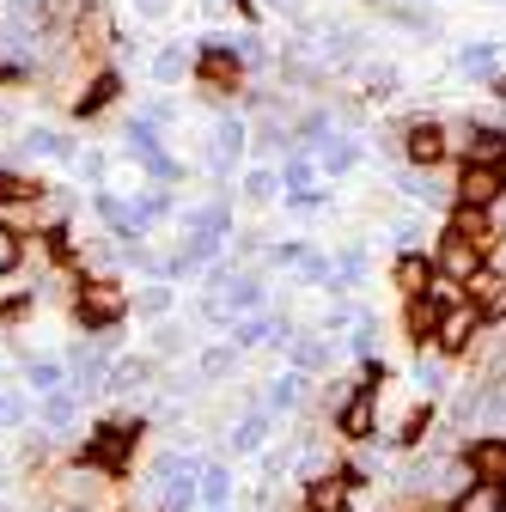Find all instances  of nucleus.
Listing matches in <instances>:
<instances>
[{
    "mask_svg": "<svg viewBox=\"0 0 506 512\" xmlns=\"http://www.w3.org/2000/svg\"><path fill=\"white\" fill-rule=\"evenodd\" d=\"M238 159H244V116H220L208 135V165L226 177V171H238Z\"/></svg>",
    "mask_w": 506,
    "mask_h": 512,
    "instance_id": "2eb2a0df",
    "label": "nucleus"
},
{
    "mask_svg": "<svg viewBox=\"0 0 506 512\" xmlns=\"http://www.w3.org/2000/svg\"><path fill=\"white\" fill-rule=\"evenodd\" d=\"M446 232H458V238H470V244H482V250H494L500 238H494V226H488V214L482 208H446Z\"/></svg>",
    "mask_w": 506,
    "mask_h": 512,
    "instance_id": "4be33fe9",
    "label": "nucleus"
},
{
    "mask_svg": "<svg viewBox=\"0 0 506 512\" xmlns=\"http://www.w3.org/2000/svg\"><path fill=\"white\" fill-rule=\"evenodd\" d=\"M116 92H122V74H98V80L86 86V98L74 104V116H98V110H104V104H110Z\"/></svg>",
    "mask_w": 506,
    "mask_h": 512,
    "instance_id": "7c9ffc66",
    "label": "nucleus"
},
{
    "mask_svg": "<svg viewBox=\"0 0 506 512\" xmlns=\"http://www.w3.org/2000/svg\"><path fill=\"white\" fill-rule=\"evenodd\" d=\"M177 74H189V49H177V43H171V49H159V55H153V80H177Z\"/></svg>",
    "mask_w": 506,
    "mask_h": 512,
    "instance_id": "f704fd0d",
    "label": "nucleus"
},
{
    "mask_svg": "<svg viewBox=\"0 0 506 512\" xmlns=\"http://www.w3.org/2000/svg\"><path fill=\"white\" fill-rule=\"evenodd\" d=\"M500 153H506V128H488V122L464 128V165H500Z\"/></svg>",
    "mask_w": 506,
    "mask_h": 512,
    "instance_id": "f3484780",
    "label": "nucleus"
},
{
    "mask_svg": "<svg viewBox=\"0 0 506 512\" xmlns=\"http://www.w3.org/2000/svg\"><path fill=\"white\" fill-rule=\"evenodd\" d=\"M494 171H500V189H506V153H500V165H494Z\"/></svg>",
    "mask_w": 506,
    "mask_h": 512,
    "instance_id": "09e8293b",
    "label": "nucleus"
},
{
    "mask_svg": "<svg viewBox=\"0 0 506 512\" xmlns=\"http://www.w3.org/2000/svg\"><path fill=\"white\" fill-rule=\"evenodd\" d=\"M196 74H202L208 92H238L244 61H238V49H232L226 37H214V43H202V55H196Z\"/></svg>",
    "mask_w": 506,
    "mask_h": 512,
    "instance_id": "0eeeda50",
    "label": "nucleus"
},
{
    "mask_svg": "<svg viewBox=\"0 0 506 512\" xmlns=\"http://www.w3.org/2000/svg\"><path fill=\"white\" fill-rule=\"evenodd\" d=\"M232 360H238V348H208V354H202V372L220 378V372H232Z\"/></svg>",
    "mask_w": 506,
    "mask_h": 512,
    "instance_id": "79ce46f5",
    "label": "nucleus"
},
{
    "mask_svg": "<svg viewBox=\"0 0 506 512\" xmlns=\"http://www.w3.org/2000/svg\"><path fill=\"white\" fill-rule=\"evenodd\" d=\"M25 153H74V141H61L55 128H31V135H25Z\"/></svg>",
    "mask_w": 506,
    "mask_h": 512,
    "instance_id": "e433bc0d",
    "label": "nucleus"
},
{
    "mask_svg": "<svg viewBox=\"0 0 506 512\" xmlns=\"http://www.w3.org/2000/svg\"><path fill=\"white\" fill-rule=\"evenodd\" d=\"M488 226H494V238H500V244H506V196H500V202H494V208H488Z\"/></svg>",
    "mask_w": 506,
    "mask_h": 512,
    "instance_id": "c03bdc74",
    "label": "nucleus"
},
{
    "mask_svg": "<svg viewBox=\"0 0 506 512\" xmlns=\"http://www.w3.org/2000/svg\"><path fill=\"white\" fill-rule=\"evenodd\" d=\"M287 342V317H244L232 348H281Z\"/></svg>",
    "mask_w": 506,
    "mask_h": 512,
    "instance_id": "aec40b11",
    "label": "nucleus"
},
{
    "mask_svg": "<svg viewBox=\"0 0 506 512\" xmlns=\"http://www.w3.org/2000/svg\"><path fill=\"white\" fill-rule=\"evenodd\" d=\"M318 165H324V171H336V177H342V171H354V165H360V141L348 135V128H336V135L324 141V153H318Z\"/></svg>",
    "mask_w": 506,
    "mask_h": 512,
    "instance_id": "bb28decb",
    "label": "nucleus"
},
{
    "mask_svg": "<svg viewBox=\"0 0 506 512\" xmlns=\"http://www.w3.org/2000/svg\"><path fill=\"white\" fill-rule=\"evenodd\" d=\"M19 256H25V238H19L13 226H0V275L19 269Z\"/></svg>",
    "mask_w": 506,
    "mask_h": 512,
    "instance_id": "4c0bfd02",
    "label": "nucleus"
},
{
    "mask_svg": "<svg viewBox=\"0 0 506 512\" xmlns=\"http://www.w3.org/2000/svg\"><path fill=\"white\" fill-rule=\"evenodd\" d=\"M494 61H500V43H470V49L458 55V74H464V80H494V74H500Z\"/></svg>",
    "mask_w": 506,
    "mask_h": 512,
    "instance_id": "cd10ccee",
    "label": "nucleus"
},
{
    "mask_svg": "<svg viewBox=\"0 0 506 512\" xmlns=\"http://www.w3.org/2000/svg\"><path fill=\"white\" fill-rule=\"evenodd\" d=\"M196 500H202L208 512H232V470H226V464H202Z\"/></svg>",
    "mask_w": 506,
    "mask_h": 512,
    "instance_id": "5701e85b",
    "label": "nucleus"
},
{
    "mask_svg": "<svg viewBox=\"0 0 506 512\" xmlns=\"http://www.w3.org/2000/svg\"><path fill=\"white\" fill-rule=\"evenodd\" d=\"M421 512H452V500H427V506H421Z\"/></svg>",
    "mask_w": 506,
    "mask_h": 512,
    "instance_id": "de8ad7c7",
    "label": "nucleus"
},
{
    "mask_svg": "<svg viewBox=\"0 0 506 512\" xmlns=\"http://www.w3.org/2000/svg\"><path fill=\"white\" fill-rule=\"evenodd\" d=\"M25 378H31V391H68V366H61V360H31L25 366Z\"/></svg>",
    "mask_w": 506,
    "mask_h": 512,
    "instance_id": "2f4dec72",
    "label": "nucleus"
},
{
    "mask_svg": "<svg viewBox=\"0 0 506 512\" xmlns=\"http://www.w3.org/2000/svg\"><path fill=\"white\" fill-rule=\"evenodd\" d=\"M281 189L293 196V208H311V202H318V159H311V153H293L287 171H281Z\"/></svg>",
    "mask_w": 506,
    "mask_h": 512,
    "instance_id": "dca6fc26",
    "label": "nucleus"
},
{
    "mask_svg": "<svg viewBox=\"0 0 506 512\" xmlns=\"http://www.w3.org/2000/svg\"><path fill=\"white\" fill-rule=\"evenodd\" d=\"M244 196H250V202H275V196H281V171H269V165L244 171Z\"/></svg>",
    "mask_w": 506,
    "mask_h": 512,
    "instance_id": "473e14b6",
    "label": "nucleus"
},
{
    "mask_svg": "<svg viewBox=\"0 0 506 512\" xmlns=\"http://www.w3.org/2000/svg\"><path fill=\"white\" fill-rule=\"evenodd\" d=\"M348 348H354L360 360H372V348H378V324H372V317H360V324H354V336H348Z\"/></svg>",
    "mask_w": 506,
    "mask_h": 512,
    "instance_id": "ea45409f",
    "label": "nucleus"
},
{
    "mask_svg": "<svg viewBox=\"0 0 506 512\" xmlns=\"http://www.w3.org/2000/svg\"><path fill=\"white\" fill-rule=\"evenodd\" d=\"M488 92H494V98H500V104H506V68H500V74H494V80H488Z\"/></svg>",
    "mask_w": 506,
    "mask_h": 512,
    "instance_id": "49530a36",
    "label": "nucleus"
},
{
    "mask_svg": "<svg viewBox=\"0 0 506 512\" xmlns=\"http://www.w3.org/2000/svg\"><path fill=\"white\" fill-rule=\"evenodd\" d=\"M482 330H488V317L464 299V305H452V311H446V324H439L433 354H439V360H464V354L476 348V336H482Z\"/></svg>",
    "mask_w": 506,
    "mask_h": 512,
    "instance_id": "39448f33",
    "label": "nucleus"
},
{
    "mask_svg": "<svg viewBox=\"0 0 506 512\" xmlns=\"http://www.w3.org/2000/svg\"><path fill=\"white\" fill-rule=\"evenodd\" d=\"M25 415H31V403H25L19 391H0V427H19Z\"/></svg>",
    "mask_w": 506,
    "mask_h": 512,
    "instance_id": "a19ab883",
    "label": "nucleus"
},
{
    "mask_svg": "<svg viewBox=\"0 0 506 512\" xmlns=\"http://www.w3.org/2000/svg\"><path fill=\"white\" fill-rule=\"evenodd\" d=\"M464 299H470V305H476V311L488 317V324H494V317L506 311V275H494V269H482V275H476V281L464 287Z\"/></svg>",
    "mask_w": 506,
    "mask_h": 512,
    "instance_id": "6ab92c4d",
    "label": "nucleus"
},
{
    "mask_svg": "<svg viewBox=\"0 0 506 512\" xmlns=\"http://www.w3.org/2000/svg\"><path fill=\"white\" fill-rule=\"evenodd\" d=\"M458 470L470 482H500L506 488V433H476L458 445Z\"/></svg>",
    "mask_w": 506,
    "mask_h": 512,
    "instance_id": "20e7f679",
    "label": "nucleus"
},
{
    "mask_svg": "<svg viewBox=\"0 0 506 512\" xmlns=\"http://www.w3.org/2000/svg\"><path fill=\"white\" fill-rule=\"evenodd\" d=\"M433 256H421V250H397V263H391V287L403 293V299H427L433 293Z\"/></svg>",
    "mask_w": 506,
    "mask_h": 512,
    "instance_id": "ddd939ff",
    "label": "nucleus"
},
{
    "mask_svg": "<svg viewBox=\"0 0 506 512\" xmlns=\"http://www.w3.org/2000/svg\"><path fill=\"white\" fill-rule=\"evenodd\" d=\"M336 433H342L348 445H372V439H378V391H354V397L342 403V415H336Z\"/></svg>",
    "mask_w": 506,
    "mask_h": 512,
    "instance_id": "9d476101",
    "label": "nucleus"
},
{
    "mask_svg": "<svg viewBox=\"0 0 506 512\" xmlns=\"http://www.w3.org/2000/svg\"><path fill=\"white\" fill-rule=\"evenodd\" d=\"M141 311H147V317L171 311V287H147V293H141Z\"/></svg>",
    "mask_w": 506,
    "mask_h": 512,
    "instance_id": "37998d69",
    "label": "nucleus"
},
{
    "mask_svg": "<svg viewBox=\"0 0 506 512\" xmlns=\"http://www.w3.org/2000/svg\"><path fill=\"white\" fill-rule=\"evenodd\" d=\"M269 433H275V415H269L263 403H257V409H244V415L232 421V452H263Z\"/></svg>",
    "mask_w": 506,
    "mask_h": 512,
    "instance_id": "a211bd4d",
    "label": "nucleus"
},
{
    "mask_svg": "<svg viewBox=\"0 0 506 512\" xmlns=\"http://www.w3.org/2000/svg\"><path fill=\"white\" fill-rule=\"evenodd\" d=\"M403 153H409V165L433 171V165L452 159V135H446L439 122H409V128H403Z\"/></svg>",
    "mask_w": 506,
    "mask_h": 512,
    "instance_id": "6e6552de",
    "label": "nucleus"
},
{
    "mask_svg": "<svg viewBox=\"0 0 506 512\" xmlns=\"http://www.w3.org/2000/svg\"><path fill=\"white\" fill-rule=\"evenodd\" d=\"M439 324H446V305L433 293L427 299H403V342L409 348H433L439 342Z\"/></svg>",
    "mask_w": 506,
    "mask_h": 512,
    "instance_id": "9b49d317",
    "label": "nucleus"
},
{
    "mask_svg": "<svg viewBox=\"0 0 506 512\" xmlns=\"http://www.w3.org/2000/svg\"><path fill=\"white\" fill-rule=\"evenodd\" d=\"M147 378H153V360H147V354H129V360L110 366V391H141Z\"/></svg>",
    "mask_w": 506,
    "mask_h": 512,
    "instance_id": "c85d7f7f",
    "label": "nucleus"
},
{
    "mask_svg": "<svg viewBox=\"0 0 506 512\" xmlns=\"http://www.w3.org/2000/svg\"><path fill=\"white\" fill-rule=\"evenodd\" d=\"M74 317H80V330H110L122 317V287L116 281H86L80 299H74Z\"/></svg>",
    "mask_w": 506,
    "mask_h": 512,
    "instance_id": "423d86ee",
    "label": "nucleus"
},
{
    "mask_svg": "<svg viewBox=\"0 0 506 512\" xmlns=\"http://www.w3.org/2000/svg\"><path fill=\"white\" fill-rule=\"evenodd\" d=\"M427 427H433V403H415V409L397 421V433H391V452H421V445H427Z\"/></svg>",
    "mask_w": 506,
    "mask_h": 512,
    "instance_id": "393cba45",
    "label": "nucleus"
},
{
    "mask_svg": "<svg viewBox=\"0 0 506 512\" xmlns=\"http://www.w3.org/2000/svg\"><path fill=\"white\" fill-rule=\"evenodd\" d=\"M305 403V372L293 366V372H281V378H269V391H263V409L269 415H293Z\"/></svg>",
    "mask_w": 506,
    "mask_h": 512,
    "instance_id": "412c9836",
    "label": "nucleus"
},
{
    "mask_svg": "<svg viewBox=\"0 0 506 512\" xmlns=\"http://www.w3.org/2000/svg\"><path fill=\"white\" fill-rule=\"evenodd\" d=\"M452 512H506V488L500 482H464L452 494Z\"/></svg>",
    "mask_w": 506,
    "mask_h": 512,
    "instance_id": "b1692460",
    "label": "nucleus"
},
{
    "mask_svg": "<svg viewBox=\"0 0 506 512\" xmlns=\"http://www.w3.org/2000/svg\"><path fill=\"white\" fill-rule=\"evenodd\" d=\"M31 196H43V189H37L31 177H13V171H0V202H31Z\"/></svg>",
    "mask_w": 506,
    "mask_h": 512,
    "instance_id": "c9c22d12",
    "label": "nucleus"
},
{
    "mask_svg": "<svg viewBox=\"0 0 506 512\" xmlns=\"http://www.w3.org/2000/svg\"><path fill=\"white\" fill-rule=\"evenodd\" d=\"M415 378H421V391H427V397H439V391H446V360H421Z\"/></svg>",
    "mask_w": 506,
    "mask_h": 512,
    "instance_id": "58836bf2",
    "label": "nucleus"
},
{
    "mask_svg": "<svg viewBox=\"0 0 506 512\" xmlns=\"http://www.w3.org/2000/svg\"><path fill=\"white\" fill-rule=\"evenodd\" d=\"M135 7H141V13H147V19H159V13H165V7H171V0H135Z\"/></svg>",
    "mask_w": 506,
    "mask_h": 512,
    "instance_id": "a18cd8bd",
    "label": "nucleus"
},
{
    "mask_svg": "<svg viewBox=\"0 0 506 512\" xmlns=\"http://www.w3.org/2000/svg\"><path fill=\"white\" fill-rule=\"evenodd\" d=\"M293 366H299V372H324V366H330V342H318V336L293 342Z\"/></svg>",
    "mask_w": 506,
    "mask_h": 512,
    "instance_id": "72a5a7b5",
    "label": "nucleus"
},
{
    "mask_svg": "<svg viewBox=\"0 0 506 512\" xmlns=\"http://www.w3.org/2000/svg\"><path fill=\"white\" fill-rule=\"evenodd\" d=\"M196 482H202V458L196 452H165L153 464V506L159 512H189L196 506Z\"/></svg>",
    "mask_w": 506,
    "mask_h": 512,
    "instance_id": "f03ea898",
    "label": "nucleus"
},
{
    "mask_svg": "<svg viewBox=\"0 0 506 512\" xmlns=\"http://www.w3.org/2000/svg\"><path fill=\"white\" fill-rule=\"evenodd\" d=\"M482 269H488V250H482V244H470V238H458V232H439V244H433V275H439V281L470 287Z\"/></svg>",
    "mask_w": 506,
    "mask_h": 512,
    "instance_id": "7ed1b4c3",
    "label": "nucleus"
},
{
    "mask_svg": "<svg viewBox=\"0 0 506 512\" xmlns=\"http://www.w3.org/2000/svg\"><path fill=\"white\" fill-rule=\"evenodd\" d=\"M61 366H68V384H80V391H110V366L116 360L104 348H92V342H74Z\"/></svg>",
    "mask_w": 506,
    "mask_h": 512,
    "instance_id": "1a4fd4ad",
    "label": "nucleus"
},
{
    "mask_svg": "<svg viewBox=\"0 0 506 512\" xmlns=\"http://www.w3.org/2000/svg\"><path fill=\"white\" fill-rule=\"evenodd\" d=\"M141 445V421H98L86 452H80V470H104V476H122Z\"/></svg>",
    "mask_w": 506,
    "mask_h": 512,
    "instance_id": "f257e3e1",
    "label": "nucleus"
},
{
    "mask_svg": "<svg viewBox=\"0 0 506 512\" xmlns=\"http://www.w3.org/2000/svg\"><path fill=\"white\" fill-rule=\"evenodd\" d=\"M506 196V189H500V171L494 165H458V208H494Z\"/></svg>",
    "mask_w": 506,
    "mask_h": 512,
    "instance_id": "f8f14e48",
    "label": "nucleus"
},
{
    "mask_svg": "<svg viewBox=\"0 0 506 512\" xmlns=\"http://www.w3.org/2000/svg\"><path fill=\"white\" fill-rule=\"evenodd\" d=\"M354 506V482L342 470H324L305 482V512H348Z\"/></svg>",
    "mask_w": 506,
    "mask_h": 512,
    "instance_id": "4468645a",
    "label": "nucleus"
},
{
    "mask_svg": "<svg viewBox=\"0 0 506 512\" xmlns=\"http://www.w3.org/2000/svg\"><path fill=\"white\" fill-rule=\"evenodd\" d=\"M226 232H232V208H226V202H208V208H196V214H189V238L220 244Z\"/></svg>",
    "mask_w": 506,
    "mask_h": 512,
    "instance_id": "a878e982",
    "label": "nucleus"
},
{
    "mask_svg": "<svg viewBox=\"0 0 506 512\" xmlns=\"http://www.w3.org/2000/svg\"><path fill=\"white\" fill-rule=\"evenodd\" d=\"M74 415H80V397H74V391H49V397H43V427L61 433V427H74Z\"/></svg>",
    "mask_w": 506,
    "mask_h": 512,
    "instance_id": "c756f323",
    "label": "nucleus"
}]
</instances>
